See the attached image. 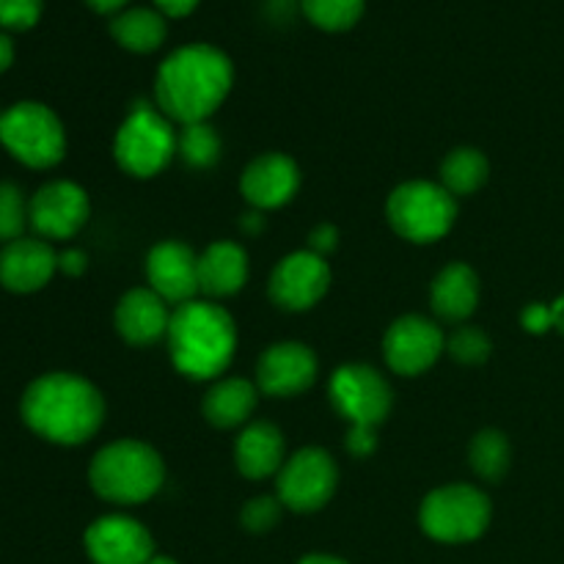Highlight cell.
Instances as JSON below:
<instances>
[{
    "label": "cell",
    "instance_id": "obj_12",
    "mask_svg": "<svg viewBox=\"0 0 564 564\" xmlns=\"http://www.w3.org/2000/svg\"><path fill=\"white\" fill-rule=\"evenodd\" d=\"M444 350L446 339L444 334H441L438 325L427 317H419V314L397 319V323L386 330V364H389L397 375H405V378L427 372V369L438 361Z\"/></svg>",
    "mask_w": 564,
    "mask_h": 564
},
{
    "label": "cell",
    "instance_id": "obj_5",
    "mask_svg": "<svg viewBox=\"0 0 564 564\" xmlns=\"http://www.w3.org/2000/svg\"><path fill=\"white\" fill-rule=\"evenodd\" d=\"M391 229L411 242H435L449 235L457 218V198L435 182H405L386 204Z\"/></svg>",
    "mask_w": 564,
    "mask_h": 564
},
{
    "label": "cell",
    "instance_id": "obj_23",
    "mask_svg": "<svg viewBox=\"0 0 564 564\" xmlns=\"http://www.w3.org/2000/svg\"><path fill=\"white\" fill-rule=\"evenodd\" d=\"M259 389L253 383L242 378H229L220 380L218 386L207 391L204 397V416L213 427L231 430L240 427L251 419L253 408H257Z\"/></svg>",
    "mask_w": 564,
    "mask_h": 564
},
{
    "label": "cell",
    "instance_id": "obj_38",
    "mask_svg": "<svg viewBox=\"0 0 564 564\" xmlns=\"http://www.w3.org/2000/svg\"><path fill=\"white\" fill-rule=\"evenodd\" d=\"M88 6H91L97 14H119V11H124V6L130 3V0H86Z\"/></svg>",
    "mask_w": 564,
    "mask_h": 564
},
{
    "label": "cell",
    "instance_id": "obj_4",
    "mask_svg": "<svg viewBox=\"0 0 564 564\" xmlns=\"http://www.w3.org/2000/svg\"><path fill=\"white\" fill-rule=\"evenodd\" d=\"M88 479L99 499L113 505H141L165 479L163 457L143 441H116L97 452Z\"/></svg>",
    "mask_w": 564,
    "mask_h": 564
},
{
    "label": "cell",
    "instance_id": "obj_30",
    "mask_svg": "<svg viewBox=\"0 0 564 564\" xmlns=\"http://www.w3.org/2000/svg\"><path fill=\"white\" fill-rule=\"evenodd\" d=\"M28 218H31V215H28L22 191L17 185H11V182H3V185H0V240H20Z\"/></svg>",
    "mask_w": 564,
    "mask_h": 564
},
{
    "label": "cell",
    "instance_id": "obj_41",
    "mask_svg": "<svg viewBox=\"0 0 564 564\" xmlns=\"http://www.w3.org/2000/svg\"><path fill=\"white\" fill-rule=\"evenodd\" d=\"M297 564H347V562L336 560V556H328V554H312V556H303Z\"/></svg>",
    "mask_w": 564,
    "mask_h": 564
},
{
    "label": "cell",
    "instance_id": "obj_33",
    "mask_svg": "<svg viewBox=\"0 0 564 564\" xmlns=\"http://www.w3.org/2000/svg\"><path fill=\"white\" fill-rule=\"evenodd\" d=\"M336 246H339V231L330 224L317 226V229L312 231V237H308V251L317 253V257L323 259L328 257V253H334Z\"/></svg>",
    "mask_w": 564,
    "mask_h": 564
},
{
    "label": "cell",
    "instance_id": "obj_7",
    "mask_svg": "<svg viewBox=\"0 0 564 564\" xmlns=\"http://www.w3.org/2000/svg\"><path fill=\"white\" fill-rule=\"evenodd\" d=\"M419 521L438 543H471L490 527V499L474 485H446L424 499Z\"/></svg>",
    "mask_w": 564,
    "mask_h": 564
},
{
    "label": "cell",
    "instance_id": "obj_11",
    "mask_svg": "<svg viewBox=\"0 0 564 564\" xmlns=\"http://www.w3.org/2000/svg\"><path fill=\"white\" fill-rule=\"evenodd\" d=\"M330 286V268L312 251L290 253L270 275V297L286 312H306L317 306Z\"/></svg>",
    "mask_w": 564,
    "mask_h": 564
},
{
    "label": "cell",
    "instance_id": "obj_29",
    "mask_svg": "<svg viewBox=\"0 0 564 564\" xmlns=\"http://www.w3.org/2000/svg\"><path fill=\"white\" fill-rule=\"evenodd\" d=\"M446 350L455 358L457 364H468V367H477L490 358V336L482 328H474V325H460L455 334L446 339Z\"/></svg>",
    "mask_w": 564,
    "mask_h": 564
},
{
    "label": "cell",
    "instance_id": "obj_24",
    "mask_svg": "<svg viewBox=\"0 0 564 564\" xmlns=\"http://www.w3.org/2000/svg\"><path fill=\"white\" fill-rule=\"evenodd\" d=\"M110 36L130 53L147 55L163 47L169 25L158 9H124L110 20Z\"/></svg>",
    "mask_w": 564,
    "mask_h": 564
},
{
    "label": "cell",
    "instance_id": "obj_18",
    "mask_svg": "<svg viewBox=\"0 0 564 564\" xmlns=\"http://www.w3.org/2000/svg\"><path fill=\"white\" fill-rule=\"evenodd\" d=\"M58 257L44 240L20 237L0 251V284L11 292H36L53 279Z\"/></svg>",
    "mask_w": 564,
    "mask_h": 564
},
{
    "label": "cell",
    "instance_id": "obj_25",
    "mask_svg": "<svg viewBox=\"0 0 564 564\" xmlns=\"http://www.w3.org/2000/svg\"><path fill=\"white\" fill-rule=\"evenodd\" d=\"M488 158L479 149L460 147L446 154L441 165V182L452 196H471L488 182Z\"/></svg>",
    "mask_w": 564,
    "mask_h": 564
},
{
    "label": "cell",
    "instance_id": "obj_35",
    "mask_svg": "<svg viewBox=\"0 0 564 564\" xmlns=\"http://www.w3.org/2000/svg\"><path fill=\"white\" fill-rule=\"evenodd\" d=\"M375 446H378L375 433H361V430H350V433H347V452H352L356 457L372 455Z\"/></svg>",
    "mask_w": 564,
    "mask_h": 564
},
{
    "label": "cell",
    "instance_id": "obj_20",
    "mask_svg": "<svg viewBox=\"0 0 564 564\" xmlns=\"http://www.w3.org/2000/svg\"><path fill=\"white\" fill-rule=\"evenodd\" d=\"M235 463L242 477L268 479L284 466V435L275 424L253 422L235 444Z\"/></svg>",
    "mask_w": 564,
    "mask_h": 564
},
{
    "label": "cell",
    "instance_id": "obj_15",
    "mask_svg": "<svg viewBox=\"0 0 564 564\" xmlns=\"http://www.w3.org/2000/svg\"><path fill=\"white\" fill-rule=\"evenodd\" d=\"M147 279L149 290L174 306L196 301V292H202L198 290V257L185 242L176 240H165L149 251Z\"/></svg>",
    "mask_w": 564,
    "mask_h": 564
},
{
    "label": "cell",
    "instance_id": "obj_3",
    "mask_svg": "<svg viewBox=\"0 0 564 564\" xmlns=\"http://www.w3.org/2000/svg\"><path fill=\"white\" fill-rule=\"evenodd\" d=\"M237 328L224 306L191 301L176 306L169 325L171 361L193 380H213L235 358Z\"/></svg>",
    "mask_w": 564,
    "mask_h": 564
},
{
    "label": "cell",
    "instance_id": "obj_28",
    "mask_svg": "<svg viewBox=\"0 0 564 564\" xmlns=\"http://www.w3.org/2000/svg\"><path fill=\"white\" fill-rule=\"evenodd\" d=\"M176 152L182 154V160L191 169H209L220 154V138L215 135V130L207 121L185 124L180 138H176Z\"/></svg>",
    "mask_w": 564,
    "mask_h": 564
},
{
    "label": "cell",
    "instance_id": "obj_1",
    "mask_svg": "<svg viewBox=\"0 0 564 564\" xmlns=\"http://www.w3.org/2000/svg\"><path fill=\"white\" fill-rule=\"evenodd\" d=\"M235 66L213 44H185L160 64L154 99L165 119L185 124L207 121L229 97Z\"/></svg>",
    "mask_w": 564,
    "mask_h": 564
},
{
    "label": "cell",
    "instance_id": "obj_39",
    "mask_svg": "<svg viewBox=\"0 0 564 564\" xmlns=\"http://www.w3.org/2000/svg\"><path fill=\"white\" fill-rule=\"evenodd\" d=\"M14 61V42L9 39V33L0 31V72H6Z\"/></svg>",
    "mask_w": 564,
    "mask_h": 564
},
{
    "label": "cell",
    "instance_id": "obj_27",
    "mask_svg": "<svg viewBox=\"0 0 564 564\" xmlns=\"http://www.w3.org/2000/svg\"><path fill=\"white\" fill-rule=\"evenodd\" d=\"M364 9L367 0H303V14L308 22L328 33L350 31L364 17Z\"/></svg>",
    "mask_w": 564,
    "mask_h": 564
},
{
    "label": "cell",
    "instance_id": "obj_2",
    "mask_svg": "<svg viewBox=\"0 0 564 564\" xmlns=\"http://www.w3.org/2000/svg\"><path fill=\"white\" fill-rule=\"evenodd\" d=\"M22 419L42 438L77 446L102 427L105 400L86 378L53 372L28 386L22 397Z\"/></svg>",
    "mask_w": 564,
    "mask_h": 564
},
{
    "label": "cell",
    "instance_id": "obj_42",
    "mask_svg": "<svg viewBox=\"0 0 564 564\" xmlns=\"http://www.w3.org/2000/svg\"><path fill=\"white\" fill-rule=\"evenodd\" d=\"M147 564H180V562H174V560H171V556H158V554H154Z\"/></svg>",
    "mask_w": 564,
    "mask_h": 564
},
{
    "label": "cell",
    "instance_id": "obj_8",
    "mask_svg": "<svg viewBox=\"0 0 564 564\" xmlns=\"http://www.w3.org/2000/svg\"><path fill=\"white\" fill-rule=\"evenodd\" d=\"M113 149L116 160H119L127 174L141 176V180L160 174L176 152V135L171 130V119H165L160 110L138 105L116 132Z\"/></svg>",
    "mask_w": 564,
    "mask_h": 564
},
{
    "label": "cell",
    "instance_id": "obj_32",
    "mask_svg": "<svg viewBox=\"0 0 564 564\" xmlns=\"http://www.w3.org/2000/svg\"><path fill=\"white\" fill-rule=\"evenodd\" d=\"M44 0H0V28L3 31H28L39 22Z\"/></svg>",
    "mask_w": 564,
    "mask_h": 564
},
{
    "label": "cell",
    "instance_id": "obj_22",
    "mask_svg": "<svg viewBox=\"0 0 564 564\" xmlns=\"http://www.w3.org/2000/svg\"><path fill=\"white\" fill-rule=\"evenodd\" d=\"M433 312L446 323H463L474 314L479 303V279L468 264L452 262L441 270L430 290Z\"/></svg>",
    "mask_w": 564,
    "mask_h": 564
},
{
    "label": "cell",
    "instance_id": "obj_6",
    "mask_svg": "<svg viewBox=\"0 0 564 564\" xmlns=\"http://www.w3.org/2000/svg\"><path fill=\"white\" fill-rule=\"evenodd\" d=\"M0 141L31 169H53L66 152L64 124L42 102H20L6 110L0 116Z\"/></svg>",
    "mask_w": 564,
    "mask_h": 564
},
{
    "label": "cell",
    "instance_id": "obj_40",
    "mask_svg": "<svg viewBox=\"0 0 564 564\" xmlns=\"http://www.w3.org/2000/svg\"><path fill=\"white\" fill-rule=\"evenodd\" d=\"M551 317H554V328L564 336V295L554 301V306H551Z\"/></svg>",
    "mask_w": 564,
    "mask_h": 564
},
{
    "label": "cell",
    "instance_id": "obj_34",
    "mask_svg": "<svg viewBox=\"0 0 564 564\" xmlns=\"http://www.w3.org/2000/svg\"><path fill=\"white\" fill-rule=\"evenodd\" d=\"M521 323L529 334H545L549 328H554V317H551V306L543 303H532L527 312L521 314Z\"/></svg>",
    "mask_w": 564,
    "mask_h": 564
},
{
    "label": "cell",
    "instance_id": "obj_19",
    "mask_svg": "<svg viewBox=\"0 0 564 564\" xmlns=\"http://www.w3.org/2000/svg\"><path fill=\"white\" fill-rule=\"evenodd\" d=\"M169 303L152 290H130L116 306V328L127 345H152L169 336L171 325Z\"/></svg>",
    "mask_w": 564,
    "mask_h": 564
},
{
    "label": "cell",
    "instance_id": "obj_9",
    "mask_svg": "<svg viewBox=\"0 0 564 564\" xmlns=\"http://www.w3.org/2000/svg\"><path fill=\"white\" fill-rule=\"evenodd\" d=\"M330 402L350 430L375 433L391 411V389L378 369L367 364H347L330 378Z\"/></svg>",
    "mask_w": 564,
    "mask_h": 564
},
{
    "label": "cell",
    "instance_id": "obj_13",
    "mask_svg": "<svg viewBox=\"0 0 564 564\" xmlns=\"http://www.w3.org/2000/svg\"><path fill=\"white\" fill-rule=\"evenodd\" d=\"M31 226L47 240H69L86 226L88 196L75 182H50L28 204Z\"/></svg>",
    "mask_w": 564,
    "mask_h": 564
},
{
    "label": "cell",
    "instance_id": "obj_26",
    "mask_svg": "<svg viewBox=\"0 0 564 564\" xmlns=\"http://www.w3.org/2000/svg\"><path fill=\"white\" fill-rule=\"evenodd\" d=\"M510 441L499 430H482L474 435L471 449H468V460H471L474 474L485 482H499L510 468Z\"/></svg>",
    "mask_w": 564,
    "mask_h": 564
},
{
    "label": "cell",
    "instance_id": "obj_14",
    "mask_svg": "<svg viewBox=\"0 0 564 564\" xmlns=\"http://www.w3.org/2000/svg\"><path fill=\"white\" fill-rule=\"evenodd\" d=\"M86 551L94 564H147L154 556V540L135 518L105 516L88 527Z\"/></svg>",
    "mask_w": 564,
    "mask_h": 564
},
{
    "label": "cell",
    "instance_id": "obj_17",
    "mask_svg": "<svg viewBox=\"0 0 564 564\" xmlns=\"http://www.w3.org/2000/svg\"><path fill=\"white\" fill-rule=\"evenodd\" d=\"M242 196L257 209H279L292 202L301 187V171L286 154L270 152L253 160L242 174Z\"/></svg>",
    "mask_w": 564,
    "mask_h": 564
},
{
    "label": "cell",
    "instance_id": "obj_21",
    "mask_svg": "<svg viewBox=\"0 0 564 564\" xmlns=\"http://www.w3.org/2000/svg\"><path fill=\"white\" fill-rule=\"evenodd\" d=\"M248 281V253L237 242H213L198 257V290L209 297H229Z\"/></svg>",
    "mask_w": 564,
    "mask_h": 564
},
{
    "label": "cell",
    "instance_id": "obj_31",
    "mask_svg": "<svg viewBox=\"0 0 564 564\" xmlns=\"http://www.w3.org/2000/svg\"><path fill=\"white\" fill-rule=\"evenodd\" d=\"M281 510H284V505H281L279 496H257V499H251L242 507L240 521L248 532L264 534L279 523Z\"/></svg>",
    "mask_w": 564,
    "mask_h": 564
},
{
    "label": "cell",
    "instance_id": "obj_10",
    "mask_svg": "<svg viewBox=\"0 0 564 564\" xmlns=\"http://www.w3.org/2000/svg\"><path fill=\"white\" fill-rule=\"evenodd\" d=\"M339 468L323 449H301L279 471V499L292 512H317L334 496Z\"/></svg>",
    "mask_w": 564,
    "mask_h": 564
},
{
    "label": "cell",
    "instance_id": "obj_36",
    "mask_svg": "<svg viewBox=\"0 0 564 564\" xmlns=\"http://www.w3.org/2000/svg\"><path fill=\"white\" fill-rule=\"evenodd\" d=\"M154 6H158V11L163 17H174V20H180V17H187L196 11L198 0H154Z\"/></svg>",
    "mask_w": 564,
    "mask_h": 564
},
{
    "label": "cell",
    "instance_id": "obj_37",
    "mask_svg": "<svg viewBox=\"0 0 564 564\" xmlns=\"http://www.w3.org/2000/svg\"><path fill=\"white\" fill-rule=\"evenodd\" d=\"M58 268L66 275H80L86 270V253L83 251H64L58 257Z\"/></svg>",
    "mask_w": 564,
    "mask_h": 564
},
{
    "label": "cell",
    "instance_id": "obj_16",
    "mask_svg": "<svg viewBox=\"0 0 564 564\" xmlns=\"http://www.w3.org/2000/svg\"><path fill=\"white\" fill-rule=\"evenodd\" d=\"M317 380V356L301 341H281L264 350L257 367V383L270 397H295Z\"/></svg>",
    "mask_w": 564,
    "mask_h": 564
}]
</instances>
